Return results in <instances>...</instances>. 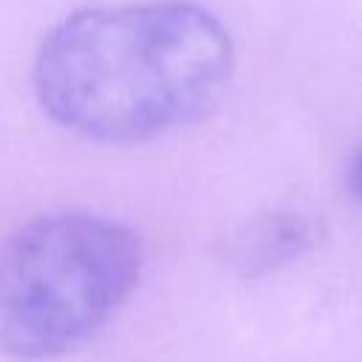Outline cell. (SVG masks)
<instances>
[{
	"label": "cell",
	"mask_w": 362,
	"mask_h": 362,
	"mask_svg": "<svg viewBox=\"0 0 362 362\" xmlns=\"http://www.w3.org/2000/svg\"><path fill=\"white\" fill-rule=\"evenodd\" d=\"M308 238V226L294 215H272L252 223L229 246V263L246 274L274 269L277 263L294 257Z\"/></svg>",
	"instance_id": "obj_3"
},
{
	"label": "cell",
	"mask_w": 362,
	"mask_h": 362,
	"mask_svg": "<svg viewBox=\"0 0 362 362\" xmlns=\"http://www.w3.org/2000/svg\"><path fill=\"white\" fill-rule=\"evenodd\" d=\"M232 74L226 28L184 0L82 8L57 23L34 59L42 110L65 130L136 144L201 119Z\"/></svg>",
	"instance_id": "obj_1"
},
{
	"label": "cell",
	"mask_w": 362,
	"mask_h": 362,
	"mask_svg": "<svg viewBox=\"0 0 362 362\" xmlns=\"http://www.w3.org/2000/svg\"><path fill=\"white\" fill-rule=\"evenodd\" d=\"M351 189L356 192V198H362V150L351 164Z\"/></svg>",
	"instance_id": "obj_4"
},
{
	"label": "cell",
	"mask_w": 362,
	"mask_h": 362,
	"mask_svg": "<svg viewBox=\"0 0 362 362\" xmlns=\"http://www.w3.org/2000/svg\"><path fill=\"white\" fill-rule=\"evenodd\" d=\"M141 243L90 212L23 223L0 246V351L54 359L85 345L133 294Z\"/></svg>",
	"instance_id": "obj_2"
}]
</instances>
